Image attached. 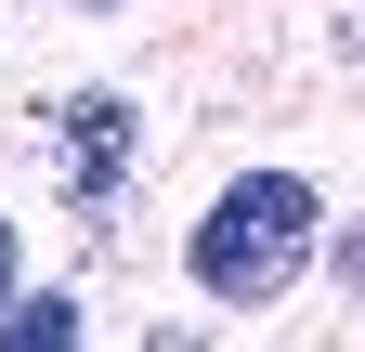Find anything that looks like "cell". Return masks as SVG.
I'll return each instance as SVG.
<instances>
[{"mask_svg": "<svg viewBox=\"0 0 365 352\" xmlns=\"http://www.w3.org/2000/svg\"><path fill=\"white\" fill-rule=\"evenodd\" d=\"M0 287H14V222H0Z\"/></svg>", "mask_w": 365, "mask_h": 352, "instance_id": "obj_5", "label": "cell"}, {"mask_svg": "<svg viewBox=\"0 0 365 352\" xmlns=\"http://www.w3.org/2000/svg\"><path fill=\"white\" fill-rule=\"evenodd\" d=\"M339 274H352V287H365V222H352V248H339Z\"/></svg>", "mask_w": 365, "mask_h": 352, "instance_id": "obj_4", "label": "cell"}, {"mask_svg": "<svg viewBox=\"0 0 365 352\" xmlns=\"http://www.w3.org/2000/svg\"><path fill=\"white\" fill-rule=\"evenodd\" d=\"M53 157H66V196L105 209L118 170H130V105H118V92H66V105H53Z\"/></svg>", "mask_w": 365, "mask_h": 352, "instance_id": "obj_2", "label": "cell"}, {"mask_svg": "<svg viewBox=\"0 0 365 352\" xmlns=\"http://www.w3.org/2000/svg\"><path fill=\"white\" fill-rule=\"evenodd\" d=\"M313 222H327V209H313L300 170H235V183L196 209V248H182V261H196L209 300H274L313 261Z\"/></svg>", "mask_w": 365, "mask_h": 352, "instance_id": "obj_1", "label": "cell"}, {"mask_svg": "<svg viewBox=\"0 0 365 352\" xmlns=\"http://www.w3.org/2000/svg\"><path fill=\"white\" fill-rule=\"evenodd\" d=\"M0 339H14V352H39V339H78V300H14V314H0Z\"/></svg>", "mask_w": 365, "mask_h": 352, "instance_id": "obj_3", "label": "cell"}]
</instances>
